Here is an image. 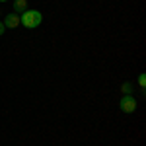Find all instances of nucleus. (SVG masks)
Listing matches in <instances>:
<instances>
[{"instance_id":"6e6552de","label":"nucleus","mask_w":146,"mask_h":146,"mask_svg":"<svg viewBox=\"0 0 146 146\" xmlns=\"http://www.w3.org/2000/svg\"><path fill=\"white\" fill-rule=\"evenodd\" d=\"M0 2H6V0H0Z\"/></svg>"},{"instance_id":"0eeeda50","label":"nucleus","mask_w":146,"mask_h":146,"mask_svg":"<svg viewBox=\"0 0 146 146\" xmlns=\"http://www.w3.org/2000/svg\"><path fill=\"white\" fill-rule=\"evenodd\" d=\"M4 31H6V27H4V23H2V22H0V35H2V33H4Z\"/></svg>"},{"instance_id":"7ed1b4c3","label":"nucleus","mask_w":146,"mask_h":146,"mask_svg":"<svg viewBox=\"0 0 146 146\" xmlns=\"http://www.w3.org/2000/svg\"><path fill=\"white\" fill-rule=\"evenodd\" d=\"M2 23H4V27H6V29H8V27H10V29H16V27L20 25V14L10 12V14L4 18V22H2Z\"/></svg>"},{"instance_id":"423d86ee","label":"nucleus","mask_w":146,"mask_h":146,"mask_svg":"<svg viewBox=\"0 0 146 146\" xmlns=\"http://www.w3.org/2000/svg\"><path fill=\"white\" fill-rule=\"evenodd\" d=\"M138 86H140V90H146V74L138 76Z\"/></svg>"},{"instance_id":"f257e3e1","label":"nucleus","mask_w":146,"mask_h":146,"mask_svg":"<svg viewBox=\"0 0 146 146\" xmlns=\"http://www.w3.org/2000/svg\"><path fill=\"white\" fill-rule=\"evenodd\" d=\"M41 22H43V16L39 10H25L20 16V23H23L27 29H33L37 25H41Z\"/></svg>"},{"instance_id":"20e7f679","label":"nucleus","mask_w":146,"mask_h":146,"mask_svg":"<svg viewBox=\"0 0 146 146\" xmlns=\"http://www.w3.org/2000/svg\"><path fill=\"white\" fill-rule=\"evenodd\" d=\"M27 10V0H14V12L20 14V12H25Z\"/></svg>"},{"instance_id":"f03ea898","label":"nucleus","mask_w":146,"mask_h":146,"mask_svg":"<svg viewBox=\"0 0 146 146\" xmlns=\"http://www.w3.org/2000/svg\"><path fill=\"white\" fill-rule=\"evenodd\" d=\"M119 109L123 113H135L136 111V100L133 96H123L119 101Z\"/></svg>"},{"instance_id":"39448f33","label":"nucleus","mask_w":146,"mask_h":146,"mask_svg":"<svg viewBox=\"0 0 146 146\" xmlns=\"http://www.w3.org/2000/svg\"><path fill=\"white\" fill-rule=\"evenodd\" d=\"M133 88H135V86H133L131 82H125L123 86H121V92H123L125 96H131V94H133Z\"/></svg>"}]
</instances>
